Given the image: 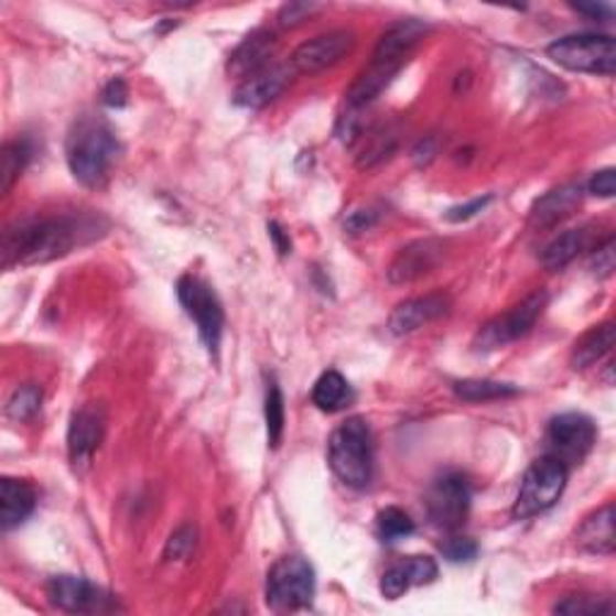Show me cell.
Listing matches in <instances>:
<instances>
[{
	"label": "cell",
	"instance_id": "obj_1",
	"mask_svg": "<svg viewBox=\"0 0 616 616\" xmlns=\"http://www.w3.org/2000/svg\"><path fill=\"white\" fill-rule=\"evenodd\" d=\"M107 234V221L97 215L71 213L28 217L6 231L3 266H46Z\"/></svg>",
	"mask_w": 616,
	"mask_h": 616
},
{
	"label": "cell",
	"instance_id": "obj_2",
	"mask_svg": "<svg viewBox=\"0 0 616 616\" xmlns=\"http://www.w3.org/2000/svg\"><path fill=\"white\" fill-rule=\"evenodd\" d=\"M429 34V24L422 20H400L392 22L390 28L378 39L374 48V56L369 65L361 71L347 91V109L349 111H361L364 107L381 95V91L390 85L392 77L400 73V68L408 63L412 51L422 44V39Z\"/></svg>",
	"mask_w": 616,
	"mask_h": 616
},
{
	"label": "cell",
	"instance_id": "obj_3",
	"mask_svg": "<svg viewBox=\"0 0 616 616\" xmlns=\"http://www.w3.org/2000/svg\"><path fill=\"white\" fill-rule=\"evenodd\" d=\"M118 152H121V145H118L109 123L95 116H85L71 130L65 160H68L71 174L83 186L99 188L109 179Z\"/></svg>",
	"mask_w": 616,
	"mask_h": 616
},
{
	"label": "cell",
	"instance_id": "obj_4",
	"mask_svg": "<svg viewBox=\"0 0 616 616\" xmlns=\"http://www.w3.org/2000/svg\"><path fill=\"white\" fill-rule=\"evenodd\" d=\"M327 463L352 489H366L374 479V439L361 417L339 424L327 441Z\"/></svg>",
	"mask_w": 616,
	"mask_h": 616
},
{
	"label": "cell",
	"instance_id": "obj_5",
	"mask_svg": "<svg viewBox=\"0 0 616 616\" xmlns=\"http://www.w3.org/2000/svg\"><path fill=\"white\" fill-rule=\"evenodd\" d=\"M569 482V467L554 455H542L526 469L514 504V518L528 520L552 508Z\"/></svg>",
	"mask_w": 616,
	"mask_h": 616
},
{
	"label": "cell",
	"instance_id": "obj_6",
	"mask_svg": "<svg viewBox=\"0 0 616 616\" xmlns=\"http://www.w3.org/2000/svg\"><path fill=\"white\" fill-rule=\"evenodd\" d=\"M547 56L566 71L609 77L616 68V42L609 34H569L549 44Z\"/></svg>",
	"mask_w": 616,
	"mask_h": 616
},
{
	"label": "cell",
	"instance_id": "obj_7",
	"mask_svg": "<svg viewBox=\"0 0 616 616\" xmlns=\"http://www.w3.org/2000/svg\"><path fill=\"white\" fill-rule=\"evenodd\" d=\"M316 595V573L301 556L280 559L268 573L266 599L272 612H299L309 607Z\"/></svg>",
	"mask_w": 616,
	"mask_h": 616
},
{
	"label": "cell",
	"instance_id": "obj_8",
	"mask_svg": "<svg viewBox=\"0 0 616 616\" xmlns=\"http://www.w3.org/2000/svg\"><path fill=\"white\" fill-rule=\"evenodd\" d=\"M176 294L183 311L198 327V335L209 354L219 352L221 333H225V309L213 287L195 274H183L176 284Z\"/></svg>",
	"mask_w": 616,
	"mask_h": 616
},
{
	"label": "cell",
	"instance_id": "obj_9",
	"mask_svg": "<svg viewBox=\"0 0 616 616\" xmlns=\"http://www.w3.org/2000/svg\"><path fill=\"white\" fill-rule=\"evenodd\" d=\"M472 504V484L467 475L457 469H449L439 475L426 491V514L429 520L441 530L461 528Z\"/></svg>",
	"mask_w": 616,
	"mask_h": 616
},
{
	"label": "cell",
	"instance_id": "obj_10",
	"mask_svg": "<svg viewBox=\"0 0 616 616\" xmlns=\"http://www.w3.org/2000/svg\"><path fill=\"white\" fill-rule=\"evenodd\" d=\"M547 299H549L547 292H534L528 299H522L518 306L501 313V316L491 318L489 323H484L475 337V349L491 352L516 343L520 337H526L534 327L537 318L542 316Z\"/></svg>",
	"mask_w": 616,
	"mask_h": 616
},
{
	"label": "cell",
	"instance_id": "obj_11",
	"mask_svg": "<svg viewBox=\"0 0 616 616\" xmlns=\"http://www.w3.org/2000/svg\"><path fill=\"white\" fill-rule=\"evenodd\" d=\"M597 441V426L593 419L581 412H566L554 417L547 429L549 453L566 467L581 465Z\"/></svg>",
	"mask_w": 616,
	"mask_h": 616
},
{
	"label": "cell",
	"instance_id": "obj_12",
	"mask_svg": "<svg viewBox=\"0 0 616 616\" xmlns=\"http://www.w3.org/2000/svg\"><path fill=\"white\" fill-rule=\"evenodd\" d=\"M354 46H357V34L349 30H333L309 39V42L301 44L292 58L290 65L294 73H321L333 68L343 58H347Z\"/></svg>",
	"mask_w": 616,
	"mask_h": 616
},
{
	"label": "cell",
	"instance_id": "obj_13",
	"mask_svg": "<svg viewBox=\"0 0 616 616\" xmlns=\"http://www.w3.org/2000/svg\"><path fill=\"white\" fill-rule=\"evenodd\" d=\"M46 595L51 605L71 614H99L116 607L111 595L87 579H77V575H56V579H51Z\"/></svg>",
	"mask_w": 616,
	"mask_h": 616
},
{
	"label": "cell",
	"instance_id": "obj_14",
	"mask_svg": "<svg viewBox=\"0 0 616 616\" xmlns=\"http://www.w3.org/2000/svg\"><path fill=\"white\" fill-rule=\"evenodd\" d=\"M107 434V410L101 404H85L71 419L68 457L75 469H85Z\"/></svg>",
	"mask_w": 616,
	"mask_h": 616
},
{
	"label": "cell",
	"instance_id": "obj_15",
	"mask_svg": "<svg viewBox=\"0 0 616 616\" xmlns=\"http://www.w3.org/2000/svg\"><path fill=\"white\" fill-rule=\"evenodd\" d=\"M443 256L445 244L441 239H434V236L417 239L400 248L398 256L392 258V263L388 266V280L392 284H412L434 272L441 266Z\"/></svg>",
	"mask_w": 616,
	"mask_h": 616
},
{
	"label": "cell",
	"instance_id": "obj_16",
	"mask_svg": "<svg viewBox=\"0 0 616 616\" xmlns=\"http://www.w3.org/2000/svg\"><path fill=\"white\" fill-rule=\"evenodd\" d=\"M451 309H453V299L445 292L414 296V299L402 301V304L392 309L390 318H388V327H390V333L398 337L410 335V333H417L419 327L449 316Z\"/></svg>",
	"mask_w": 616,
	"mask_h": 616
},
{
	"label": "cell",
	"instance_id": "obj_17",
	"mask_svg": "<svg viewBox=\"0 0 616 616\" xmlns=\"http://www.w3.org/2000/svg\"><path fill=\"white\" fill-rule=\"evenodd\" d=\"M292 73H294L292 65H272V68L256 73L253 77L244 80L239 89H236L234 104H236V107H244V109L268 107V104L278 99L284 91V87L290 85Z\"/></svg>",
	"mask_w": 616,
	"mask_h": 616
},
{
	"label": "cell",
	"instance_id": "obj_18",
	"mask_svg": "<svg viewBox=\"0 0 616 616\" xmlns=\"http://www.w3.org/2000/svg\"><path fill=\"white\" fill-rule=\"evenodd\" d=\"M436 575H439V566H436L434 559H431V556H410L404 561L392 563V566L383 573L381 593L388 599H398V597L408 593L410 587L434 583Z\"/></svg>",
	"mask_w": 616,
	"mask_h": 616
},
{
	"label": "cell",
	"instance_id": "obj_19",
	"mask_svg": "<svg viewBox=\"0 0 616 616\" xmlns=\"http://www.w3.org/2000/svg\"><path fill=\"white\" fill-rule=\"evenodd\" d=\"M581 203H583V186H579V183L559 186L534 201L530 209V225L537 229L556 227L559 221L569 219L575 209L581 207Z\"/></svg>",
	"mask_w": 616,
	"mask_h": 616
},
{
	"label": "cell",
	"instance_id": "obj_20",
	"mask_svg": "<svg viewBox=\"0 0 616 616\" xmlns=\"http://www.w3.org/2000/svg\"><path fill=\"white\" fill-rule=\"evenodd\" d=\"M575 544L583 549L585 554L595 556H612L616 547L614 537V504H605L597 508L595 514H590L583 522L579 532H575Z\"/></svg>",
	"mask_w": 616,
	"mask_h": 616
},
{
	"label": "cell",
	"instance_id": "obj_21",
	"mask_svg": "<svg viewBox=\"0 0 616 616\" xmlns=\"http://www.w3.org/2000/svg\"><path fill=\"white\" fill-rule=\"evenodd\" d=\"M36 508V491L30 482L3 477L0 482V522L3 530L22 526Z\"/></svg>",
	"mask_w": 616,
	"mask_h": 616
},
{
	"label": "cell",
	"instance_id": "obj_22",
	"mask_svg": "<svg viewBox=\"0 0 616 616\" xmlns=\"http://www.w3.org/2000/svg\"><path fill=\"white\" fill-rule=\"evenodd\" d=\"M274 51V34L268 30H258L248 34L239 48L231 54L229 61V73L236 77H253L256 73L270 68V56Z\"/></svg>",
	"mask_w": 616,
	"mask_h": 616
},
{
	"label": "cell",
	"instance_id": "obj_23",
	"mask_svg": "<svg viewBox=\"0 0 616 616\" xmlns=\"http://www.w3.org/2000/svg\"><path fill=\"white\" fill-rule=\"evenodd\" d=\"M614 339H616V331L612 321L590 327L579 343L573 345L571 352L573 369H587V366L597 364L602 357H607L614 347Z\"/></svg>",
	"mask_w": 616,
	"mask_h": 616
},
{
	"label": "cell",
	"instance_id": "obj_24",
	"mask_svg": "<svg viewBox=\"0 0 616 616\" xmlns=\"http://www.w3.org/2000/svg\"><path fill=\"white\" fill-rule=\"evenodd\" d=\"M590 241V234L587 229H571V231H563L559 234L554 241H549L544 246V251L540 256L542 266L549 272H559L566 266H571L575 258L581 256V251H585Z\"/></svg>",
	"mask_w": 616,
	"mask_h": 616
},
{
	"label": "cell",
	"instance_id": "obj_25",
	"mask_svg": "<svg viewBox=\"0 0 616 616\" xmlns=\"http://www.w3.org/2000/svg\"><path fill=\"white\" fill-rule=\"evenodd\" d=\"M313 404L321 412H327V414H333V412H339V410H345L347 404L352 402V388L347 383V378L339 374V371H325L316 386H313Z\"/></svg>",
	"mask_w": 616,
	"mask_h": 616
},
{
	"label": "cell",
	"instance_id": "obj_26",
	"mask_svg": "<svg viewBox=\"0 0 616 616\" xmlns=\"http://www.w3.org/2000/svg\"><path fill=\"white\" fill-rule=\"evenodd\" d=\"M455 396L465 402H491L504 398H516L518 388L501 381H487V378H465L453 386Z\"/></svg>",
	"mask_w": 616,
	"mask_h": 616
},
{
	"label": "cell",
	"instance_id": "obj_27",
	"mask_svg": "<svg viewBox=\"0 0 616 616\" xmlns=\"http://www.w3.org/2000/svg\"><path fill=\"white\" fill-rule=\"evenodd\" d=\"M32 154H34V148L28 138L6 142L3 145V191L6 193L12 188V183L20 179L24 169H28Z\"/></svg>",
	"mask_w": 616,
	"mask_h": 616
},
{
	"label": "cell",
	"instance_id": "obj_28",
	"mask_svg": "<svg viewBox=\"0 0 616 616\" xmlns=\"http://www.w3.org/2000/svg\"><path fill=\"white\" fill-rule=\"evenodd\" d=\"M42 388L36 383H24L20 388H15L12 392L8 404H6V414L12 419V422H30L34 419V414L42 410Z\"/></svg>",
	"mask_w": 616,
	"mask_h": 616
},
{
	"label": "cell",
	"instance_id": "obj_29",
	"mask_svg": "<svg viewBox=\"0 0 616 616\" xmlns=\"http://www.w3.org/2000/svg\"><path fill=\"white\" fill-rule=\"evenodd\" d=\"M376 528H378V537L390 544V542H398V540H404V537H410L414 532V520L404 514V510H400L396 506H388L381 510V514H378Z\"/></svg>",
	"mask_w": 616,
	"mask_h": 616
},
{
	"label": "cell",
	"instance_id": "obj_30",
	"mask_svg": "<svg viewBox=\"0 0 616 616\" xmlns=\"http://www.w3.org/2000/svg\"><path fill=\"white\" fill-rule=\"evenodd\" d=\"M266 426H268V443L270 449H278L284 434V398L280 386L270 381L266 392Z\"/></svg>",
	"mask_w": 616,
	"mask_h": 616
},
{
	"label": "cell",
	"instance_id": "obj_31",
	"mask_svg": "<svg viewBox=\"0 0 616 616\" xmlns=\"http://www.w3.org/2000/svg\"><path fill=\"white\" fill-rule=\"evenodd\" d=\"M614 605L607 597H593V595H571L554 605V614H571V616H583V614H612Z\"/></svg>",
	"mask_w": 616,
	"mask_h": 616
},
{
	"label": "cell",
	"instance_id": "obj_32",
	"mask_svg": "<svg viewBox=\"0 0 616 616\" xmlns=\"http://www.w3.org/2000/svg\"><path fill=\"white\" fill-rule=\"evenodd\" d=\"M392 150H396V136H392L388 128L374 130L369 136V142H366L359 154V166H374L378 162H383Z\"/></svg>",
	"mask_w": 616,
	"mask_h": 616
},
{
	"label": "cell",
	"instance_id": "obj_33",
	"mask_svg": "<svg viewBox=\"0 0 616 616\" xmlns=\"http://www.w3.org/2000/svg\"><path fill=\"white\" fill-rule=\"evenodd\" d=\"M195 547V528L193 526H181L164 547V559L166 561H181L186 559Z\"/></svg>",
	"mask_w": 616,
	"mask_h": 616
},
{
	"label": "cell",
	"instance_id": "obj_34",
	"mask_svg": "<svg viewBox=\"0 0 616 616\" xmlns=\"http://www.w3.org/2000/svg\"><path fill=\"white\" fill-rule=\"evenodd\" d=\"M477 552L479 547L469 537H449V540L441 542V554L451 563H467L477 556Z\"/></svg>",
	"mask_w": 616,
	"mask_h": 616
},
{
	"label": "cell",
	"instance_id": "obj_35",
	"mask_svg": "<svg viewBox=\"0 0 616 616\" xmlns=\"http://www.w3.org/2000/svg\"><path fill=\"white\" fill-rule=\"evenodd\" d=\"M616 191V172L612 166L599 169V172L593 174V179L587 181V193L597 195V198H614Z\"/></svg>",
	"mask_w": 616,
	"mask_h": 616
},
{
	"label": "cell",
	"instance_id": "obj_36",
	"mask_svg": "<svg viewBox=\"0 0 616 616\" xmlns=\"http://www.w3.org/2000/svg\"><path fill=\"white\" fill-rule=\"evenodd\" d=\"M316 10H321V6H316V3H287V6H282L278 20L282 28H296V24L304 22L311 12H316Z\"/></svg>",
	"mask_w": 616,
	"mask_h": 616
},
{
	"label": "cell",
	"instance_id": "obj_37",
	"mask_svg": "<svg viewBox=\"0 0 616 616\" xmlns=\"http://www.w3.org/2000/svg\"><path fill=\"white\" fill-rule=\"evenodd\" d=\"M614 266H616V260H614V239H607L593 253V272L597 274V278H609V274L614 272Z\"/></svg>",
	"mask_w": 616,
	"mask_h": 616
},
{
	"label": "cell",
	"instance_id": "obj_38",
	"mask_svg": "<svg viewBox=\"0 0 616 616\" xmlns=\"http://www.w3.org/2000/svg\"><path fill=\"white\" fill-rule=\"evenodd\" d=\"M491 203V195H484V198H475L472 203L467 205H457V207H451L449 213H445V219L449 221H467L472 219L475 215H479L484 207H487Z\"/></svg>",
	"mask_w": 616,
	"mask_h": 616
},
{
	"label": "cell",
	"instance_id": "obj_39",
	"mask_svg": "<svg viewBox=\"0 0 616 616\" xmlns=\"http://www.w3.org/2000/svg\"><path fill=\"white\" fill-rule=\"evenodd\" d=\"M101 99L107 107L111 109H121L126 107V101H128V85L121 80V77H114V80L104 87L101 91Z\"/></svg>",
	"mask_w": 616,
	"mask_h": 616
},
{
	"label": "cell",
	"instance_id": "obj_40",
	"mask_svg": "<svg viewBox=\"0 0 616 616\" xmlns=\"http://www.w3.org/2000/svg\"><path fill=\"white\" fill-rule=\"evenodd\" d=\"M376 219H378V215L374 213V209H357V213H352L349 215V219H347V229L349 231H366L369 227H374L376 225Z\"/></svg>",
	"mask_w": 616,
	"mask_h": 616
},
{
	"label": "cell",
	"instance_id": "obj_41",
	"mask_svg": "<svg viewBox=\"0 0 616 616\" xmlns=\"http://www.w3.org/2000/svg\"><path fill=\"white\" fill-rule=\"evenodd\" d=\"M268 231H270V239L274 241V248H278V253H280V256L292 253V241H290V236L284 234V229L278 225V221H270V225H268Z\"/></svg>",
	"mask_w": 616,
	"mask_h": 616
},
{
	"label": "cell",
	"instance_id": "obj_42",
	"mask_svg": "<svg viewBox=\"0 0 616 616\" xmlns=\"http://www.w3.org/2000/svg\"><path fill=\"white\" fill-rule=\"evenodd\" d=\"M573 8L583 12V15L599 20V22H607L612 18V6H607V3H585V6H573Z\"/></svg>",
	"mask_w": 616,
	"mask_h": 616
},
{
	"label": "cell",
	"instance_id": "obj_43",
	"mask_svg": "<svg viewBox=\"0 0 616 616\" xmlns=\"http://www.w3.org/2000/svg\"><path fill=\"white\" fill-rule=\"evenodd\" d=\"M434 152H436V148H434V140H422L419 142V148L414 150V160H417V164L422 166V164H429L431 160H434Z\"/></svg>",
	"mask_w": 616,
	"mask_h": 616
}]
</instances>
